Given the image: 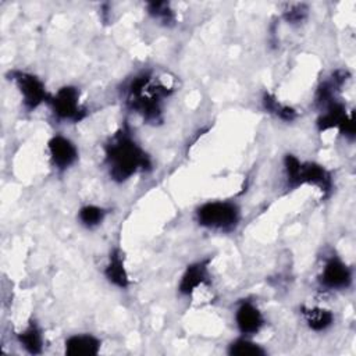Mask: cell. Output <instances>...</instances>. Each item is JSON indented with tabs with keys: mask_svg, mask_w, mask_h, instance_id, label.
Here are the masks:
<instances>
[{
	"mask_svg": "<svg viewBox=\"0 0 356 356\" xmlns=\"http://www.w3.org/2000/svg\"><path fill=\"white\" fill-rule=\"evenodd\" d=\"M300 313L303 316L305 323L312 331L321 332L328 330L334 324V314L328 309H324L320 306H313V307L303 306L300 309Z\"/></svg>",
	"mask_w": 356,
	"mask_h": 356,
	"instance_id": "cell-14",
	"label": "cell"
},
{
	"mask_svg": "<svg viewBox=\"0 0 356 356\" xmlns=\"http://www.w3.org/2000/svg\"><path fill=\"white\" fill-rule=\"evenodd\" d=\"M104 164L115 182H125L135 174L152 168L150 156L127 128L117 131L104 145Z\"/></svg>",
	"mask_w": 356,
	"mask_h": 356,
	"instance_id": "cell-1",
	"label": "cell"
},
{
	"mask_svg": "<svg viewBox=\"0 0 356 356\" xmlns=\"http://www.w3.org/2000/svg\"><path fill=\"white\" fill-rule=\"evenodd\" d=\"M102 348V341L92 334H74L64 342V350L68 356H93Z\"/></svg>",
	"mask_w": 356,
	"mask_h": 356,
	"instance_id": "cell-11",
	"label": "cell"
},
{
	"mask_svg": "<svg viewBox=\"0 0 356 356\" xmlns=\"http://www.w3.org/2000/svg\"><path fill=\"white\" fill-rule=\"evenodd\" d=\"M8 76L18 88V92L22 97V104L26 111H33L40 104L49 103L51 95L46 90L43 81L36 75L14 70L8 74Z\"/></svg>",
	"mask_w": 356,
	"mask_h": 356,
	"instance_id": "cell-6",
	"label": "cell"
},
{
	"mask_svg": "<svg viewBox=\"0 0 356 356\" xmlns=\"http://www.w3.org/2000/svg\"><path fill=\"white\" fill-rule=\"evenodd\" d=\"M241 217L239 206L229 200L206 202L196 210L197 224L203 228L218 232H231L236 229L241 222Z\"/></svg>",
	"mask_w": 356,
	"mask_h": 356,
	"instance_id": "cell-4",
	"label": "cell"
},
{
	"mask_svg": "<svg viewBox=\"0 0 356 356\" xmlns=\"http://www.w3.org/2000/svg\"><path fill=\"white\" fill-rule=\"evenodd\" d=\"M227 352L232 356H264L267 353V350L261 345L245 335L234 339L228 345Z\"/></svg>",
	"mask_w": 356,
	"mask_h": 356,
	"instance_id": "cell-17",
	"label": "cell"
},
{
	"mask_svg": "<svg viewBox=\"0 0 356 356\" xmlns=\"http://www.w3.org/2000/svg\"><path fill=\"white\" fill-rule=\"evenodd\" d=\"M338 131L345 136V138H348V139H353L355 138V125H353V114L352 113H349L346 117H345V120H343V122L341 124V127L338 128Z\"/></svg>",
	"mask_w": 356,
	"mask_h": 356,
	"instance_id": "cell-21",
	"label": "cell"
},
{
	"mask_svg": "<svg viewBox=\"0 0 356 356\" xmlns=\"http://www.w3.org/2000/svg\"><path fill=\"white\" fill-rule=\"evenodd\" d=\"M261 104H263V107H264V110L267 113L275 115L277 118H280L282 121L291 122V121H293L298 117V111L293 107L278 102V99L273 93H270V92H264L263 93Z\"/></svg>",
	"mask_w": 356,
	"mask_h": 356,
	"instance_id": "cell-16",
	"label": "cell"
},
{
	"mask_svg": "<svg viewBox=\"0 0 356 356\" xmlns=\"http://www.w3.org/2000/svg\"><path fill=\"white\" fill-rule=\"evenodd\" d=\"M321 110L323 113L317 118V128L320 132H324L332 128L338 129L343 122L345 117L349 114L346 111L345 103H342L339 99H334L332 102L325 104Z\"/></svg>",
	"mask_w": 356,
	"mask_h": 356,
	"instance_id": "cell-12",
	"label": "cell"
},
{
	"mask_svg": "<svg viewBox=\"0 0 356 356\" xmlns=\"http://www.w3.org/2000/svg\"><path fill=\"white\" fill-rule=\"evenodd\" d=\"M47 150L53 167L58 171H65L67 168L74 165L79 156L75 143L63 135H54L53 138H50V140L47 142Z\"/></svg>",
	"mask_w": 356,
	"mask_h": 356,
	"instance_id": "cell-8",
	"label": "cell"
},
{
	"mask_svg": "<svg viewBox=\"0 0 356 356\" xmlns=\"http://www.w3.org/2000/svg\"><path fill=\"white\" fill-rule=\"evenodd\" d=\"M104 277L118 288H127L129 285V277L124 264V254L120 249L111 250L104 267Z\"/></svg>",
	"mask_w": 356,
	"mask_h": 356,
	"instance_id": "cell-13",
	"label": "cell"
},
{
	"mask_svg": "<svg viewBox=\"0 0 356 356\" xmlns=\"http://www.w3.org/2000/svg\"><path fill=\"white\" fill-rule=\"evenodd\" d=\"M284 171L288 188L293 189L300 185L317 186L324 196H328L332 191V175L321 164L314 161L303 163L293 154H285Z\"/></svg>",
	"mask_w": 356,
	"mask_h": 356,
	"instance_id": "cell-3",
	"label": "cell"
},
{
	"mask_svg": "<svg viewBox=\"0 0 356 356\" xmlns=\"http://www.w3.org/2000/svg\"><path fill=\"white\" fill-rule=\"evenodd\" d=\"M320 285L327 291H342L352 284L350 267L338 256H331L318 277Z\"/></svg>",
	"mask_w": 356,
	"mask_h": 356,
	"instance_id": "cell-7",
	"label": "cell"
},
{
	"mask_svg": "<svg viewBox=\"0 0 356 356\" xmlns=\"http://www.w3.org/2000/svg\"><path fill=\"white\" fill-rule=\"evenodd\" d=\"M18 342L21 346L32 355H39L43 350V334L36 321L31 320L28 325L18 334Z\"/></svg>",
	"mask_w": 356,
	"mask_h": 356,
	"instance_id": "cell-15",
	"label": "cell"
},
{
	"mask_svg": "<svg viewBox=\"0 0 356 356\" xmlns=\"http://www.w3.org/2000/svg\"><path fill=\"white\" fill-rule=\"evenodd\" d=\"M235 324L242 335L252 337L263 328L264 317L253 302L242 300L235 310Z\"/></svg>",
	"mask_w": 356,
	"mask_h": 356,
	"instance_id": "cell-9",
	"label": "cell"
},
{
	"mask_svg": "<svg viewBox=\"0 0 356 356\" xmlns=\"http://www.w3.org/2000/svg\"><path fill=\"white\" fill-rule=\"evenodd\" d=\"M209 259L199 260L195 263H191L178 284V291L184 296L192 295L199 286L210 282V274H209Z\"/></svg>",
	"mask_w": 356,
	"mask_h": 356,
	"instance_id": "cell-10",
	"label": "cell"
},
{
	"mask_svg": "<svg viewBox=\"0 0 356 356\" xmlns=\"http://www.w3.org/2000/svg\"><path fill=\"white\" fill-rule=\"evenodd\" d=\"M307 15V7L305 4H291L284 11V18L288 21V24H299L302 22Z\"/></svg>",
	"mask_w": 356,
	"mask_h": 356,
	"instance_id": "cell-20",
	"label": "cell"
},
{
	"mask_svg": "<svg viewBox=\"0 0 356 356\" xmlns=\"http://www.w3.org/2000/svg\"><path fill=\"white\" fill-rule=\"evenodd\" d=\"M79 89L71 85L60 88L54 95L50 96L49 104L53 115L58 121L78 122L85 118L86 108L81 104Z\"/></svg>",
	"mask_w": 356,
	"mask_h": 356,
	"instance_id": "cell-5",
	"label": "cell"
},
{
	"mask_svg": "<svg viewBox=\"0 0 356 356\" xmlns=\"http://www.w3.org/2000/svg\"><path fill=\"white\" fill-rule=\"evenodd\" d=\"M147 13L154 18L163 22L164 25H170L174 22L175 15L167 1H150L147 3Z\"/></svg>",
	"mask_w": 356,
	"mask_h": 356,
	"instance_id": "cell-19",
	"label": "cell"
},
{
	"mask_svg": "<svg viewBox=\"0 0 356 356\" xmlns=\"http://www.w3.org/2000/svg\"><path fill=\"white\" fill-rule=\"evenodd\" d=\"M106 209L96 204H85L78 211L79 222L86 228H95L103 222L106 218Z\"/></svg>",
	"mask_w": 356,
	"mask_h": 356,
	"instance_id": "cell-18",
	"label": "cell"
},
{
	"mask_svg": "<svg viewBox=\"0 0 356 356\" xmlns=\"http://www.w3.org/2000/svg\"><path fill=\"white\" fill-rule=\"evenodd\" d=\"M172 89L165 86L149 72L135 75L127 86L125 103L147 122L161 120V103L171 95Z\"/></svg>",
	"mask_w": 356,
	"mask_h": 356,
	"instance_id": "cell-2",
	"label": "cell"
}]
</instances>
